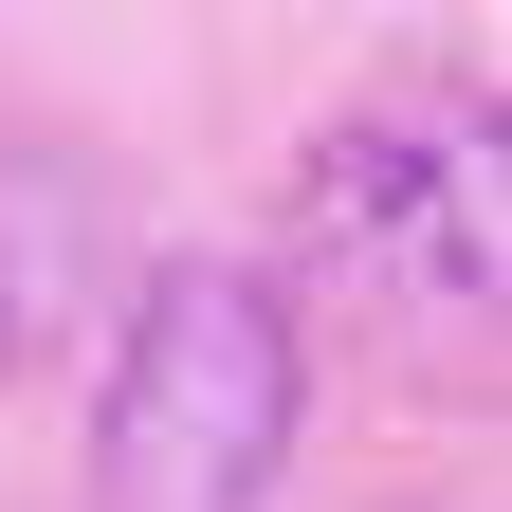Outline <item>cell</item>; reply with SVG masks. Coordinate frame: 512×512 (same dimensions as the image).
Returning <instances> with one entry per match:
<instances>
[{
  "mask_svg": "<svg viewBox=\"0 0 512 512\" xmlns=\"http://www.w3.org/2000/svg\"><path fill=\"white\" fill-rule=\"evenodd\" d=\"M293 458V311L238 256H165L110 366V512H238Z\"/></svg>",
  "mask_w": 512,
  "mask_h": 512,
  "instance_id": "1",
  "label": "cell"
}]
</instances>
